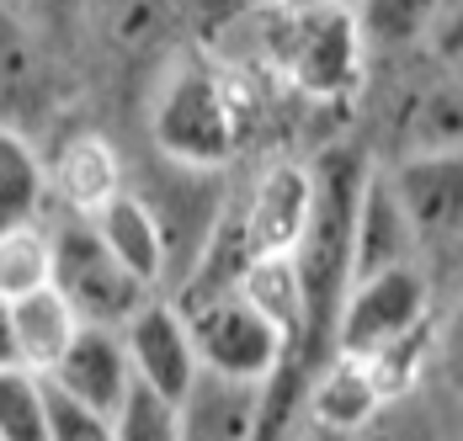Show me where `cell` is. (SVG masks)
Listing matches in <instances>:
<instances>
[{"label": "cell", "mask_w": 463, "mask_h": 441, "mask_svg": "<svg viewBox=\"0 0 463 441\" xmlns=\"http://www.w3.org/2000/svg\"><path fill=\"white\" fill-rule=\"evenodd\" d=\"M315 171V197L309 219L293 245V261L304 277V304H309V341L304 352L335 346V319L357 282V219H363V192H368V160L352 144L325 149Z\"/></svg>", "instance_id": "1"}, {"label": "cell", "mask_w": 463, "mask_h": 441, "mask_svg": "<svg viewBox=\"0 0 463 441\" xmlns=\"http://www.w3.org/2000/svg\"><path fill=\"white\" fill-rule=\"evenodd\" d=\"M182 314L197 335L203 367H224L240 378H272L282 356L298 352L293 335L282 330L261 304L245 298V287H208V293H182Z\"/></svg>", "instance_id": "2"}, {"label": "cell", "mask_w": 463, "mask_h": 441, "mask_svg": "<svg viewBox=\"0 0 463 441\" xmlns=\"http://www.w3.org/2000/svg\"><path fill=\"white\" fill-rule=\"evenodd\" d=\"M53 282H59V293L75 304V314L86 324H118V330L155 293L134 266H123L112 256V245L96 234L91 219L86 223L75 219L53 234Z\"/></svg>", "instance_id": "3"}, {"label": "cell", "mask_w": 463, "mask_h": 441, "mask_svg": "<svg viewBox=\"0 0 463 441\" xmlns=\"http://www.w3.org/2000/svg\"><path fill=\"white\" fill-rule=\"evenodd\" d=\"M363 22L352 5H309V11H282L272 48H278L282 70L309 90V96H341L357 86L363 75Z\"/></svg>", "instance_id": "4"}, {"label": "cell", "mask_w": 463, "mask_h": 441, "mask_svg": "<svg viewBox=\"0 0 463 441\" xmlns=\"http://www.w3.org/2000/svg\"><path fill=\"white\" fill-rule=\"evenodd\" d=\"M155 144L176 165L219 171L234 149V107L230 90L219 86L203 64H176L155 101Z\"/></svg>", "instance_id": "5"}, {"label": "cell", "mask_w": 463, "mask_h": 441, "mask_svg": "<svg viewBox=\"0 0 463 441\" xmlns=\"http://www.w3.org/2000/svg\"><path fill=\"white\" fill-rule=\"evenodd\" d=\"M416 330H426V277L416 271V261H405L352 282L335 319V352L373 356Z\"/></svg>", "instance_id": "6"}, {"label": "cell", "mask_w": 463, "mask_h": 441, "mask_svg": "<svg viewBox=\"0 0 463 441\" xmlns=\"http://www.w3.org/2000/svg\"><path fill=\"white\" fill-rule=\"evenodd\" d=\"M123 341H128V356H134V378L155 383L160 394H171V399H182L192 389V378L203 372V352H197V335L186 324L182 304L149 298L123 324Z\"/></svg>", "instance_id": "7"}, {"label": "cell", "mask_w": 463, "mask_h": 441, "mask_svg": "<svg viewBox=\"0 0 463 441\" xmlns=\"http://www.w3.org/2000/svg\"><path fill=\"white\" fill-rule=\"evenodd\" d=\"M394 192L416 223L420 245H442L463 234V149H426L405 155L394 171Z\"/></svg>", "instance_id": "8"}, {"label": "cell", "mask_w": 463, "mask_h": 441, "mask_svg": "<svg viewBox=\"0 0 463 441\" xmlns=\"http://www.w3.org/2000/svg\"><path fill=\"white\" fill-rule=\"evenodd\" d=\"M267 420V378H240L224 367H203L182 394L186 441H240L261 436Z\"/></svg>", "instance_id": "9"}, {"label": "cell", "mask_w": 463, "mask_h": 441, "mask_svg": "<svg viewBox=\"0 0 463 441\" xmlns=\"http://www.w3.org/2000/svg\"><path fill=\"white\" fill-rule=\"evenodd\" d=\"M59 378L70 394L96 404L101 415H118L123 394L134 389V356L118 324H80V335L70 341V352L59 356V367L48 372Z\"/></svg>", "instance_id": "10"}, {"label": "cell", "mask_w": 463, "mask_h": 441, "mask_svg": "<svg viewBox=\"0 0 463 441\" xmlns=\"http://www.w3.org/2000/svg\"><path fill=\"white\" fill-rule=\"evenodd\" d=\"M96 234L112 245V256L123 266H134L149 287H160L171 277V239H165V223L160 208L139 197V192H112L101 208H91Z\"/></svg>", "instance_id": "11"}, {"label": "cell", "mask_w": 463, "mask_h": 441, "mask_svg": "<svg viewBox=\"0 0 463 441\" xmlns=\"http://www.w3.org/2000/svg\"><path fill=\"white\" fill-rule=\"evenodd\" d=\"M309 197H315V171L304 165H278L272 176L256 186L250 208H245V239L250 250H293L304 219H309Z\"/></svg>", "instance_id": "12"}, {"label": "cell", "mask_w": 463, "mask_h": 441, "mask_svg": "<svg viewBox=\"0 0 463 441\" xmlns=\"http://www.w3.org/2000/svg\"><path fill=\"white\" fill-rule=\"evenodd\" d=\"M420 250V234L394 181L389 176H368V192H363V219H357V277H373V271H389V266H405Z\"/></svg>", "instance_id": "13"}, {"label": "cell", "mask_w": 463, "mask_h": 441, "mask_svg": "<svg viewBox=\"0 0 463 441\" xmlns=\"http://www.w3.org/2000/svg\"><path fill=\"white\" fill-rule=\"evenodd\" d=\"M11 314H16V335H22V352H27V367H38V372H53L59 367V356L70 352V341L80 335V314L75 304L59 293V282H48V287H33V293H22V298H11Z\"/></svg>", "instance_id": "14"}, {"label": "cell", "mask_w": 463, "mask_h": 441, "mask_svg": "<svg viewBox=\"0 0 463 441\" xmlns=\"http://www.w3.org/2000/svg\"><path fill=\"white\" fill-rule=\"evenodd\" d=\"M240 287H245L250 304H261L293 335V346L309 341V304H304V277H298L293 250H261V256H250V266L240 271Z\"/></svg>", "instance_id": "15"}, {"label": "cell", "mask_w": 463, "mask_h": 441, "mask_svg": "<svg viewBox=\"0 0 463 441\" xmlns=\"http://www.w3.org/2000/svg\"><path fill=\"white\" fill-rule=\"evenodd\" d=\"M48 181H53V171L43 165V155L16 128L0 123V229H16V223L38 219V208L48 197Z\"/></svg>", "instance_id": "16"}, {"label": "cell", "mask_w": 463, "mask_h": 441, "mask_svg": "<svg viewBox=\"0 0 463 441\" xmlns=\"http://www.w3.org/2000/svg\"><path fill=\"white\" fill-rule=\"evenodd\" d=\"M378 399H383V383H378V372L368 367V356L335 352V361L325 367L320 383H315V415H320L325 426L352 431V426H363L373 409H378Z\"/></svg>", "instance_id": "17"}, {"label": "cell", "mask_w": 463, "mask_h": 441, "mask_svg": "<svg viewBox=\"0 0 463 441\" xmlns=\"http://www.w3.org/2000/svg\"><path fill=\"white\" fill-rule=\"evenodd\" d=\"M405 155H426V149H463V80L453 75L448 86H426L405 101Z\"/></svg>", "instance_id": "18"}, {"label": "cell", "mask_w": 463, "mask_h": 441, "mask_svg": "<svg viewBox=\"0 0 463 441\" xmlns=\"http://www.w3.org/2000/svg\"><path fill=\"white\" fill-rule=\"evenodd\" d=\"M53 171V181L64 186V197L75 202V208H101L112 192H123L118 186V155L96 138V133H75L64 149H59V160L48 165Z\"/></svg>", "instance_id": "19"}, {"label": "cell", "mask_w": 463, "mask_h": 441, "mask_svg": "<svg viewBox=\"0 0 463 441\" xmlns=\"http://www.w3.org/2000/svg\"><path fill=\"white\" fill-rule=\"evenodd\" d=\"M53 282V234L33 223L0 229V298H22Z\"/></svg>", "instance_id": "20"}, {"label": "cell", "mask_w": 463, "mask_h": 441, "mask_svg": "<svg viewBox=\"0 0 463 441\" xmlns=\"http://www.w3.org/2000/svg\"><path fill=\"white\" fill-rule=\"evenodd\" d=\"M86 11L96 16L112 53H144L165 33L171 0H86Z\"/></svg>", "instance_id": "21"}, {"label": "cell", "mask_w": 463, "mask_h": 441, "mask_svg": "<svg viewBox=\"0 0 463 441\" xmlns=\"http://www.w3.org/2000/svg\"><path fill=\"white\" fill-rule=\"evenodd\" d=\"M112 436L118 441H176L182 436V399L160 394L155 383L134 378V389L123 394L112 415Z\"/></svg>", "instance_id": "22"}, {"label": "cell", "mask_w": 463, "mask_h": 441, "mask_svg": "<svg viewBox=\"0 0 463 441\" xmlns=\"http://www.w3.org/2000/svg\"><path fill=\"white\" fill-rule=\"evenodd\" d=\"M0 441H48L38 367H0Z\"/></svg>", "instance_id": "23"}, {"label": "cell", "mask_w": 463, "mask_h": 441, "mask_svg": "<svg viewBox=\"0 0 463 441\" xmlns=\"http://www.w3.org/2000/svg\"><path fill=\"white\" fill-rule=\"evenodd\" d=\"M448 0H363L357 5V22L368 33V43H383V48H405V43H420L437 22Z\"/></svg>", "instance_id": "24"}, {"label": "cell", "mask_w": 463, "mask_h": 441, "mask_svg": "<svg viewBox=\"0 0 463 441\" xmlns=\"http://www.w3.org/2000/svg\"><path fill=\"white\" fill-rule=\"evenodd\" d=\"M43 96V59L38 43L16 27V22H0V107H38Z\"/></svg>", "instance_id": "25"}, {"label": "cell", "mask_w": 463, "mask_h": 441, "mask_svg": "<svg viewBox=\"0 0 463 441\" xmlns=\"http://www.w3.org/2000/svg\"><path fill=\"white\" fill-rule=\"evenodd\" d=\"M43 420H48V441H112V415H101L96 404L70 394L48 372H43Z\"/></svg>", "instance_id": "26"}, {"label": "cell", "mask_w": 463, "mask_h": 441, "mask_svg": "<svg viewBox=\"0 0 463 441\" xmlns=\"http://www.w3.org/2000/svg\"><path fill=\"white\" fill-rule=\"evenodd\" d=\"M437 367H442V383L453 389V399H463V298L437 330Z\"/></svg>", "instance_id": "27"}, {"label": "cell", "mask_w": 463, "mask_h": 441, "mask_svg": "<svg viewBox=\"0 0 463 441\" xmlns=\"http://www.w3.org/2000/svg\"><path fill=\"white\" fill-rule=\"evenodd\" d=\"M426 43H431V53L453 70L463 59V0H448L442 11H437V22H431V33H426Z\"/></svg>", "instance_id": "28"}, {"label": "cell", "mask_w": 463, "mask_h": 441, "mask_svg": "<svg viewBox=\"0 0 463 441\" xmlns=\"http://www.w3.org/2000/svg\"><path fill=\"white\" fill-rule=\"evenodd\" d=\"M0 367H27V352H22V335H16L11 298H0Z\"/></svg>", "instance_id": "29"}, {"label": "cell", "mask_w": 463, "mask_h": 441, "mask_svg": "<svg viewBox=\"0 0 463 441\" xmlns=\"http://www.w3.org/2000/svg\"><path fill=\"white\" fill-rule=\"evenodd\" d=\"M16 5H22L33 22H70L86 0H16Z\"/></svg>", "instance_id": "30"}, {"label": "cell", "mask_w": 463, "mask_h": 441, "mask_svg": "<svg viewBox=\"0 0 463 441\" xmlns=\"http://www.w3.org/2000/svg\"><path fill=\"white\" fill-rule=\"evenodd\" d=\"M330 5H363V0H330Z\"/></svg>", "instance_id": "31"}, {"label": "cell", "mask_w": 463, "mask_h": 441, "mask_svg": "<svg viewBox=\"0 0 463 441\" xmlns=\"http://www.w3.org/2000/svg\"><path fill=\"white\" fill-rule=\"evenodd\" d=\"M453 75H458V80H463V59H458V64H453Z\"/></svg>", "instance_id": "32"}]
</instances>
